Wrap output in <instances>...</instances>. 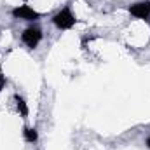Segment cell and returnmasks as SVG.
Listing matches in <instances>:
<instances>
[{
    "mask_svg": "<svg viewBox=\"0 0 150 150\" xmlns=\"http://www.w3.org/2000/svg\"><path fill=\"white\" fill-rule=\"evenodd\" d=\"M129 12L138 19H149L150 18V2H138L129 7Z\"/></svg>",
    "mask_w": 150,
    "mask_h": 150,
    "instance_id": "cell-3",
    "label": "cell"
},
{
    "mask_svg": "<svg viewBox=\"0 0 150 150\" xmlns=\"http://www.w3.org/2000/svg\"><path fill=\"white\" fill-rule=\"evenodd\" d=\"M12 16L14 18H19V19H26V21H35L38 19V12H35L32 7H28V5H19V7H16L14 11H12Z\"/></svg>",
    "mask_w": 150,
    "mask_h": 150,
    "instance_id": "cell-4",
    "label": "cell"
},
{
    "mask_svg": "<svg viewBox=\"0 0 150 150\" xmlns=\"http://www.w3.org/2000/svg\"><path fill=\"white\" fill-rule=\"evenodd\" d=\"M5 84H7V80H5V75L2 74V65H0V91L5 87Z\"/></svg>",
    "mask_w": 150,
    "mask_h": 150,
    "instance_id": "cell-7",
    "label": "cell"
},
{
    "mask_svg": "<svg viewBox=\"0 0 150 150\" xmlns=\"http://www.w3.org/2000/svg\"><path fill=\"white\" fill-rule=\"evenodd\" d=\"M16 107H18V112L21 113L23 117L28 115V107H26V103H25V100L21 96H16Z\"/></svg>",
    "mask_w": 150,
    "mask_h": 150,
    "instance_id": "cell-6",
    "label": "cell"
},
{
    "mask_svg": "<svg viewBox=\"0 0 150 150\" xmlns=\"http://www.w3.org/2000/svg\"><path fill=\"white\" fill-rule=\"evenodd\" d=\"M147 147H149V149H150V136H149V138H147Z\"/></svg>",
    "mask_w": 150,
    "mask_h": 150,
    "instance_id": "cell-8",
    "label": "cell"
},
{
    "mask_svg": "<svg viewBox=\"0 0 150 150\" xmlns=\"http://www.w3.org/2000/svg\"><path fill=\"white\" fill-rule=\"evenodd\" d=\"M40 38H42V32L38 30L37 26H30V28H26V30L23 32V35H21V40H23L30 49L37 47V44L40 42Z\"/></svg>",
    "mask_w": 150,
    "mask_h": 150,
    "instance_id": "cell-2",
    "label": "cell"
},
{
    "mask_svg": "<svg viewBox=\"0 0 150 150\" xmlns=\"http://www.w3.org/2000/svg\"><path fill=\"white\" fill-rule=\"evenodd\" d=\"M23 134H25V140L26 142H30V143H33V142H37L38 138V133L35 127H26L25 131H23Z\"/></svg>",
    "mask_w": 150,
    "mask_h": 150,
    "instance_id": "cell-5",
    "label": "cell"
},
{
    "mask_svg": "<svg viewBox=\"0 0 150 150\" xmlns=\"http://www.w3.org/2000/svg\"><path fill=\"white\" fill-rule=\"evenodd\" d=\"M52 23H54L58 28H61V30H68V28H72L75 25V16L70 12L68 7H65V9H61V11L52 18Z\"/></svg>",
    "mask_w": 150,
    "mask_h": 150,
    "instance_id": "cell-1",
    "label": "cell"
}]
</instances>
